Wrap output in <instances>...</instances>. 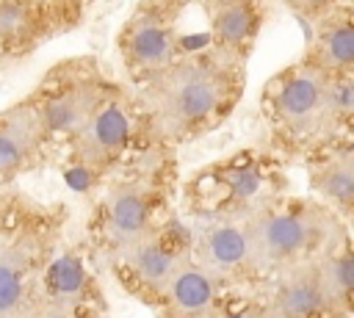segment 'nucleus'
Here are the masks:
<instances>
[{
  "label": "nucleus",
  "instance_id": "nucleus-1",
  "mask_svg": "<svg viewBox=\"0 0 354 318\" xmlns=\"http://www.w3.org/2000/svg\"><path fill=\"white\" fill-rule=\"evenodd\" d=\"M152 144L180 149L218 130L246 91V66L213 53L207 44L183 50L169 66L133 86Z\"/></svg>",
  "mask_w": 354,
  "mask_h": 318
},
{
  "label": "nucleus",
  "instance_id": "nucleus-2",
  "mask_svg": "<svg viewBox=\"0 0 354 318\" xmlns=\"http://www.w3.org/2000/svg\"><path fill=\"white\" fill-rule=\"evenodd\" d=\"M257 102L277 155L307 158L332 141L354 138V77H329L293 61L263 83Z\"/></svg>",
  "mask_w": 354,
  "mask_h": 318
},
{
  "label": "nucleus",
  "instance_id": "nucleus-3",
  "mask_svg": "<svg viewBox=\"0 0 354 318\" xmlns=\"http://www.w3.org/2000/svg\"><path fill=\"white\" fill-rule=\"evenodd\" d=\"M177 158L174 149L149 147L116 174L100 194L91 218V235L105 254L141 238L169 218V196L174 188Z\"/></svg>",
  "mask_w": 354,
  "mask_h": 318
},
{
  "label": "nucleus",
  "instance_id": "nucleus-4",
  "mask_svg": "<svg viewBox=\"0 0 354 318\" xmlns=\"http://www.w3.org/2000/svg\"><path fill=\"white\" fill-rule=\"evenodd\" d=\"M58 216L19 194H0V318H22L55 257Z\"/></svg>",
  "mask_w": 354,
  "mask_h": 318
},
{
  "label": "nucleus",
  "instance_id": "nucleus-5",
  "mask_svg": "<svg viewBox=\"0 0 354 318\" xmlns=\"http://www.w3.org/2000/svg\"><path fill=\"white\" fill-rule=\"evenodd\" d=\"M243 221L266 279L293 265L318 260L329 246L348 235L346 221L321 202L285 194L266 202Z\"/></svg>",
  "mask_w": 354,
  "mask_h": 318
},
{
  "label": "nucleus",
  "instance_id": "nucleus-6",
  "mask_svg": "<svg viewBox=\"0 0 354 318\" xmlns=\"http://www.w3.org/2000/svg\"><path fill=\"white\" fill-rule=\"evenodd\" d=\"M282 185L279 155L263 147H243L199 169L185 183V202L202 221H241L282 196Z\"/></svg>",
  "mask_w": 354,
  "mask_h": 318
},
{
  "label": "nucleus",
  "instance_id": "nucleus-7",
  "mask_svg": "<svg viewBox=\"0 0 354 318\" xmlns=\"http://www.w3.org/2000/svg\"><path fill=\"white\" fill-rule=\"evenodd\" d=\"M149 147L155 144L133 86L113 80L108 97L61 152L66 155V166L72 171L88 180H102L116 174Z\"/></svg>",
  "mask_w": 354,
  "mask_h": 318
},
{
  "label": "nucleus",
  "instance_id": "nucleus-8",
  "mask_svg": "<svg viewBox=\"0 0 354 318\" xmlns=\"http://www.w3.org/2000/svg\"><path fill=\"white\" fill-rule=\"evenodd\" d=\"M113 77L94 55H72L53 64L25 94L33 105L50 149H64L108 97Z\"/></svg>",
  "mask_w": 354,
  "mask_h": 318
},
{
  "label": "nucleus",
  "instance_id": "nucleus-9",
  "mask_svg": "<svg viewBox=\"0 0 354 318\" xmlns=\"http://www.w3.org/2000/svg\"><path fill=\"white\" fill-rule=\"evenodd\" d=\"M199 0H133L116 33V55L127 86H141L183 50V17Z\"/></svg>",
  "mask_w": 354,
  "mask_h": 318
},
{
  "label": "nucleus",
  "instance_id": "nucleus-10",
  "mask_svg": "<svg viewBox=\"0 0 354 318\" xmlns=\"http://www.w3.org/2000/svg\"><path fill=\"white\" fill-rule=\"evenodd\" d=\"M191 254V227L166 218L141 238L111 252V265L119 282L138 299L155 304L171 271Z\"/></svg>",
  "mask_w": 354,
  "mask_h": 318
},
{
  "label": "nucleus",
  "instance_id": "nucleus-11",
  "mask_svg": "<svg viewBox=\"0 0 354 318\" xmlns=\"http://www.w3.org/2000/svg\"><path fill=\"white\" fill-rule=\"evenodd\" d=\"M80 0H0V61H19L83 25Z\"/></svg>",
  "mask_w": 354,
  "mask_h": 318
},
{
  "label": "nucleus",
  "instance_id": "nucleus-12",
  "mask_svg": "<svg viewBox=\"0 0 354 318\" xmlns=\"http://www.w3.org/2000/svg\"><path fill=\"white\" fill-rule=\"evenodd\" d=\"M191 257L227 290L266 279L257 265L243 218L202 221L199 227H191Z\"/></svg>",
  "mask_w": 354,
  "mask_h": 318
},
{
  "label": "nucleus",
  "instance_id": "nucleus-13",
  "mask_svg": "<svg viewBox=\"0 0 354 318\" xmlns=\"http://www.w3.org/2000/svg\"><path fill=\"white\" fill-rule=\"evenodd\" d=\"M207 47L241 66L249 64L268 22V0H199Z\"/></svg>",
  "mask_w": 354,
  "mask_h": 318
},
{
  "label": "nucleus",
  "instance_id": "nucleus-14",
  "mask_svg": "<svg viewBox=\"0 0 354 318\" xmlns=\"http://www.w3.org/2000/svg\"><path fill=\"white\" fill-rule=\"evenodd\" d=\"M50 152L44 127L28 97H19L0 111V185L33 171Z\"/></svg>",
  "mask_w": 354,
  "mask_h": 318
},
{
  "label": "nucleus",
  "instance_id": "nucleus-15",
  "mask_svg": "<svg viewBox=\"0 0 354 318\" xmlns=\"http://www.w3.org/2000/svg\"><path fill=\"white\" fill-rule=\"evenodd\" d=\"M304 166L313 199L346 221L354 210V138H340L310 152Z\"/></svg>",
  "mask_w": 354,
  "mask_h": 318
},
{
  "label": "nucleus",
  "instance_id": "nucleus-16",
  "mask_svg": "<svg viewBox=\"0 0 354 318\" xmlns=\"http://www.w3.org/2000/svg\"><path fill=\"white\" fill-rule=\"evenodd\" d=\"M299 61L329 77H354V8L348 0L310 22Z\"/></svg>",
  "mask_w": 354,
  "mask_h": 318
},
{
  "label": "nucleus",
  "instance_id": "nucleus-17",
  "mask_svg": "<svg viewBox=\"0 0 354 318\" xmlns=\"http://www.w3.org/2000/svg\"><path fill=\"white\" fill-rule=\"evenodd\" d=\"M268 290L260 299L266 318H335L315 277V260L268 277Z\"/></svg>",
  "mask_w": 354,
  "mask_h": 318
},
{
  "label": "nucleus",
  "instance_id": "nucleus-18",
  "mask_svg": "<svg viewBox=\"0 0 354 318\" xmlns=\"http://www.w3.org/2000/svg\"><path fill=\"white\" fill-rule=\"evenodd\" d=\"M227 296V288L210 277L191 254L171 271L155 304L166 318H207Z\"/></svg>",
  "mask_w": 354,
  "mask_h": 318
},
{
  "label": "nucleus",
  "instance_id": "nucleus-19",
  "mask_svg": "<svg viewBox=\"0 0 354 318\" xmlns=\"http://www.w3.org/2000/svg\"><path fill=\"white\" fill-rule=\"evenodd\" d=\"M315 277L318 285L326 296V304L335 318L351 315L354 307V254L348 235H343L335 246H329L318 260H315Z\"/></svg>",
  "mask_w": 354,
  "mask_h": 318
},
{
  "label": "nucleus",
  "instance_id": "nucleus-20",
  "mask_svg": "<svg viewBox=\"0 0 354 318\" xmlns=\"http://www.w3.org/2000/svg\"><path fill=\"white\" fill-rule=\"evenodd\" d=\"M293 17H299V19H304V22H315V19H321L324 14H329L332 8H337L340 3H346V0H279Z\"/></svg>",
  "mask_w": 354,
  "mask_h": 318
},
{
  "label": "nucleus",
  "instance_id": "nucleus-21",
  "mask_svg": "<svg viewBox=\"0 0 354 318\" xmlns=\"http://www.w3.org/2000/svg\"><path fill=\"white\" fill-rule=\"evenodd\" d=\"M22 318H86V312H77V310L64 307V304L50 301V299H36L33 307Z\"/></svg>",
  "mask_w": 354,
  "mask_h": 318
},
{
  "label": "nucleus",
  "instance_id": "nucleus-22",
  "mask_svg": "<svg viewBox=\"0 0 354 318\" xmlns=\"http://www.w3.org/2000/svg\"><path fill=\"white\" fill-rule=\"evenodd\" d=\"M80 3H83V6H86V8H88V6H91V3H94V0H80Z\"/></svg>",
  "mask_w": 354,
  "mask_h": 318
},
{
  "label": "nucleus",
  "instance_id": "nucleus-23",
  "mask_svg": "<svg viewBox=\"0 0 354 318\" xmlns=\"http://www.w3.org/2000/svg\"><path fill=\"white\" fill-rule=\"evenodd\" d=\"M0 66H3V61H0Z\"/></svg>",
  "mask_w": 354,
  "mask_h": 318
}]
</instances>
